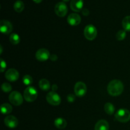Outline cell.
Instances as JSON below:
<instances>
[{"instance_id":"1","label":"cell","mask_w":130,"mask_h":130,"mask_svg":"<svg viewBox=\"0 0 130 130\" xmlns=\"http://www.w3.org/2000/svg\"><path fill=\"white\" fill-rule=\"evenodd\" d=\"M124 90L123 84L120 80L114 79L110 81L107 86L108 93L114 96H119Z\"/></svg>"},{"instance_id":"2","label":"cell","mask_w":130,"mask_h":130,"mask_svg":"<svg viewBox=\"0 0 130 130\" xmlns=\"http://www.w3.org/2000/svg\"><path fill=\"white\" fill-rule=\"evenodd\" d=\"M24 97L28 102H32L38 97V91L32 86H28L24 93Z\"/></svg>"},{"instance_id":"3","label":"cell","mask_w":130,"mask_h":130,"mask_svg":"<svg viewBox=\"0 0 130 130\" xmlns=\"http://www.w3.org/2000/svg\"><path fill=\"white\" fill-rule=\"evenodd\" d=\"M115 118L121 123H127L130 120V112L128 109H121L116 113Z\"/></svg>"},{"instance_id":"4","label":"cell","mask_w":130,"mask_h":130,"mask_svg":"<svg viewBox=\"0 0 130 130\" xmlns=\"http://www.w3.org/2000/svg\"><path fill=\"white\" fill-rule=\"evenodd\" d=\"M85 37L89 41H92L95 39L97 35V30L94 25L90 24L85 27L84 30Z\"/></svg>"},{"instance_id":"5","label":"cell","mask_w":130,"mask_h":130,"mask_svg":"<svg viewBox=\"0 0 130 130\" xmlns=\"http://www.w3.org/2000/svg\"><path fill=\"white\" fill-rule=\"evenodd\" d=\"M9 100L13 105L19 106L23 103V97L19 91H14L9 95Z\"/></svg>"},{"instance_id":"6","label":"cell","mask_w":130,"mask_h":130,"mask_svg":"<svg viewBox=\"0 0 130 130\" xmlns=\"http://www.w3.org/2000/svg\"><path fill=\"white\" fill-rule=\"evenodd\" d=\"M46 100L52 105H58L61 102V99L55 91H50L46 95Z\"/></svg>"},{"instance_id":"7","label":"cell","mask_w":130,"mask_h":130,"mask_svg":"<svg viewBox=\"0 0 130 130\" xmlns=\"http://www.w3.org/2000/svg\"><path fill=\"white\" fill-rule=\"evenodd\" d=\"M87 91V88L86 85L83 82H77L74 86L75 95L78 97H82L85 96Z\"/></svg>"},{"instance_id":"8","label":"cell","mask_w":130,"mask_h":130,"mask_svg":"<svg viewBox=\"0 0 130 130\" xmlns=\"http://www.w3.org/2000/svg\"><path fill=\"white\" fill-rule=\"evenodd\" d=\"M55 12L60 17L66 16L67 13V6L64 2H59L55 6Z\"/></svg>"},{"instance_id":"9","label":"cell","mask_w":130,"mask_h":130,"mask_svg":"<svg viewBox=\"0 0 130 130\" xmlns=\"http://www.w3.org/2000/svg\"><path fill=\"white\" fill-rule=\"evenodd\" d=\"M50 57V54L49 51L47 49L41 48V49L38 50L36 53V58L40 62L46 61Z\"/></svg>"},{"instance_id":"10","label":"cell","mask_w":130,"mask_h":130,"mask_svg":"<svg viewBox=\"0 0 130 130\" xmlns=\"http://www.w3.org/2000/svg\"><path fill=\"white\" fill-rule=\"evenodd\" d=\"M13 26L11 22L6 20H2L0 22V30L3 34H8L12 31Z\"/></svg>"},{"instance_id":"11","label":"cell","mask_w":130,"mask_h":130,"mask_svg":"<svg viewBox=\"0 0 130 130\" xmlns=\"http://www.w3.org/2000/svg\"><path fill=\"white\" fill-rule=\"evenodd\" d=\"M5 77L9 81L14 82V81H16L19 79V73L16 69H10L8 70L6 73H5Z\"/></svg>"},{"instance_id":"12","label":"cell","mask_w":130,"mask_h":130,"mask_svg":"<svg viewBox=\"0 0 130 130\" xmlns=\"http://www.w3.org/2000/svg\"><path fill=\"white\" fill-rule=\"evenodd\" d=\"M5 124L10 128H15L19 124V121L13 116H8L5 118Z\"/></svg>"},{"instance_id":"13","label":"cell","mask_w":130,"mask_h":130,"mask_svg":"<svg viewBox=\"0 0 130 130\" xmlns=\"http://www.w3.org/2000/svg\"><path fill=\"white\" fill-rule=\"evenodd\" d=\"M81 21V18L78 14L71 13L67 17V22L69 24L72 26L79 25Z\"/></svg>"},{"instance_id":"14","label":"cell","mask_w":130,"mask_h":130,"mask_svg":"<svg viewBox=\"0 0 130 130\" xmlns=\"http://www.w3.org/2000/svg\"><path fill=\"white\" fill-rule=\"evenodd\" d=\"M71 8L76 12H79L83 7V0H71Z\"/></svg>"},{"instance_id":"15","label":"cell","mask_w":130,"mask_h":130,"mask_svg":"<svg viewBox=\"0 0 130 130\" xmlns=\"http://www.w3.org/2000/svg\"><path fill=\"white\" fill-rule=\"evenodd\" d=\"M109 125L107 121L102 119L96 123L95 126V130H109Z\"/></svg>"},{"instance_id":"16","label":"cell","mask_w":130,"mask_h":130,"mask_svg":"<svg viewBox=\"0 0 130 130\" xmlns=\"http://www.w3.org/2000/svg\"><path fill=\"white\" fill-rule=\"evenodd\" d=\"M54 124L56 128H57L58 129H64L67 126V121H66V120L61 118H58L56 119L55 120Z\"/></svg>"},{"instance_id":"17","label":"cell","mask_w":130,"mask_h":130,"mask_svg":"<svg viewBox=\"0 0 130 130\" xmlns=\"http://www.w3.org/2000/svg\"><path fill=\"white\" fill-rule=\"evenodd\" d=\"M39 86L40 88L43 91H48L50 88V82L46 79H42L39 81Z\"/></svg>"},{"instance_id":"18","label":"cell","mask_w":130,"mask_h":130,"mask_svg":"<svg viewBox=\"0 0 130 130\" xmlns=\"http://www.w3.org/2000/svg\"><path fill=\"white\" fill-rule=\"evenodd\" d=\"M14 10L18 13H20L24 10V4L20 0H18L14 3L13 5Z\"/></svg>"},{"instance_id":"19","label":"cell","mask_w":130,"mask_h":130,"mask_svg":"<svg viewBox=\"0 0 130 130\" xmlns=\"http://www.w3.org/2000/svg\"><path fill=\"white\" fill-rule=\"evenodd\" d=\"M122 25L125 31H130V16H126L123 19Z\"/></svg>"},{"instance_id":"20","label":"cell","mask_w":130,"mask_h":130,"mask_svg":"<svg viewBox=\"0 0 130 130\" xmlns=\"http://www.w3.org/2000/svg\"><path fill=\"white\" fill-rule=\"evenodd\" d=\"M104 110L107 114H108L109 115H112L114 114V111H115V107L111 103H107L104 106Z\"/></svg>"},{"instance_id":"21","label":"cell","mask_w":130,"mask_h":130,"mask_svg":"<svg viewBox=\"0 0 130 130\" xmlns=\"http://www.w3.org/2000/svg\"><path fill=\"white\" fill-rule=\"evenodd\" d=\"M1 111L3 114H10L12 111V107L8 104H3L1 106Z\"/></svg>"},{"instance_id":"22","label":"cell","mask_w":130,"mask_h":130,"mask_svg":"<svg viewBox=\"0 0 130 130\" xmlns=\"http://www.w3.org/2000/svg\"><path fill=\"white\" fill-rule=\"evenodd\" d=\"M10 41L11 44H19L20 41V38L17 34H15V33H13V34H11L10 36Z\"/></svg>"},{"instance_id":"23","label":"cell","mask_w":130,"mask_h":130,"mask_svg":"<svg viewBox=\"0 0 130 130\" xmlns=\"http://www.w3.org/2000/svg\"><path fill=\"white\" fill-rule=\"evenodd\" d=\"M33 82L32 77L29 75H25L23 77V83L24 85H27V86H29L31 85Z\"/></svg>"},{"instance_id":"24","label":"cell","mask_w":130,"mask_h":130,"mask_svg":"<svg viewBox=\"0 0 130 130\" xmlns=\"http://www.w3.org/2000/svg\"><path fill=\"white\" fill-rule=\"evenodd\" d=\"M126 31L124 30H120L116 34V38L118 41H123L126 38Z\"/></svg>"},{"instance_id":"25","label":"cell","mask_w":130,"mask_h":130,"mask_svg":"<svg viewBox=\"0 0 130 130\" xmlns=\"http://www.w3.org/2000/svg\"><path fill=\"white\" fill-rule=\"evenodd\" d=\"M1 89H2L3 91L5 93L10 92V91H11V86L10 84L7 83H5L1 85Z\"/></svg>"},{"instance_id":"26","label":"cell","mask_w":130,"mask_h":130,"mask_svg":"<svg viewBox=\"0 0 130 130\" xmlns=\"http://www.w3.org/2000/svg\"><path fill=\"white\" fill-rule=\"evenodd\" d=\"M6 67V63L1 58V72H3Z\"/></svg>"},{"instance_id":"27","label":"cell","mask_w":130,"mask_h":130,"mask_svg":"<svg viewBox=\"0 0 130 130\" xmlns=\"http://www.w3.org/2000/svg\"><path fill=\"white\" fill-rule=\"evenodd\" d=\"M67 100L69 102H73L75 100V96L72 94H70L67 96Z\"/></svg>"},{"instance_id":"28","label":"cell","mask_w":130,"mask_h":130,"mask_svg":"<svg viewBox=\"0 0 130 130\" xmlns=\"http://www.w3.org/2000/svg\"><path fill=\"white\" fill-rule=\"evenodd\" d=\"M82 13L84 15H85V16H86V15H89V13H90V11H89V10H88V9L85 8L82 10Z\"/></svg>"},{"instance_id":"29","label":"cell","mask_w":130,"mask_h":130,"mask_svg":"<svg viewBox=\"0 0 130 130\" xmlns=\"http://www.w3.org/2000/svg\"><path fill=\"white\" fill-rule=\"evenodd\" d=\"M57 56L56 55H52L50 56V59L52 60V61H56L57 60Z\"/></svg>"},{"instance_id":"30","label":"cell","mask_w":130,"mask_h":130,"mask_svg":"<svg viewBox=\"0 0 130 130\" xmlns=\"http://www.w3.org/2000/svg\"><path fill=\"white\" fill-rule=\"evenodd\" d=\"M52 90H53V91H56V90H57V86L56 85H53V86H52Z\"/></svg>"},{"instance_id":"31","label":"cell","mask_w":130,"mask_h":130,"mask_svg":"<svg viewBox=\"0 0 130 130\" xmlns=\"http://www.w3.org/2000/svg\"><path fill=\"white\" fill-rule=\"evenodd\" d=\"M33 1H34L36 3H39L41 2L43 0H33Z\"/></svg>"},{"instance_id":"32","label":"cell","mask_w":130,"mask_h":130,"mask_svg":"<svg viewBox=\"0 0 130 130\" xmlns=\"http://www.w3.org/2000/svg\"><path fill=\"white\" fill-rule=\"evenodd\" d=\"M69 1V0H63V1H64V2H68Z\"/></svg>"},{"instance_id":"33","label":"cell","mask_w":130,"mask_h":130,"mask_svg":"<svg viewBox=\"0 0 130 130\" xmlns=\"http://www.w3.org/2000/svg\"><path fill=\"white\" fill-rule=\"evenodd\" d=\"M2 51H3V49H2V46H1V53H2Z\"/></svg>"}]
</instances>
